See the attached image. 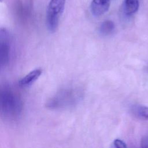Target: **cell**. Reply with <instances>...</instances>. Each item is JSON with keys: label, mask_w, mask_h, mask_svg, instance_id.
<instances>
[{"label": "cell", "mask_w": 148, "mask_h": 148, "mask_svg": "<svg viewBox=\"0 0 148 148\" xmlns=\"http://www.w3.org/2000/svg\"><path fill=\"white\" fill-rule=\"evenodd\" d=\"M114 28V24L112 21L105 20L101 24L99 27V32L103 36H108L113 32Z\"/></svg>", "instance_id": "obj_9"}, {"label": "cell", "mask_w": 148, "mask_h": 148, "mask_svg": "<svg viewBox=\"0 0 148 148\" xmlns=\"http://www.w3.org/2000/svg\"><path fill=\"white\" fill-rule=\"evenodd\" d=\"M110 4V0H92L90 5L91 13L94 16H100L108 10Z\"/></svg>", "instance_id": "obj_5"}, {"label": "cell", "mask_w": 148, "mask_h": 148, "mask_svg": "<svg viewBox=\"0 0 148 148\" xmlns=\"http://www.w3.org/2000/svg\"><path fill=\"white\" fill-rule=\"evenodd\" d=\"M66 0H50L46 10V23L50 32H55L58 26L60 18L62 15Z\"/></svg>", "instance_id": "obj_3"}, {"label": "cell", "mask_w": 148, "mask_h": 148, "mask_svg": "<svg viewBox=\"0 0 148 148\" xmlns=\"http://www.w3.org/2000/svg\"><path fill=\"white\" fill-rule=\"evenodd\" d=\"M141 146L142 147H148V136H145L142 139Z\"/></svg>", "instance_id": "obj_11"}, {"label": "cell", "mask_w": 148, "mask_h": 148, "mask_svg": "<svg viewBox=\"0 0 148 148\" xmlns=\"http://www.w3.org/2000/svg\"><path fill=\"white\" fill-rule=\"evenodd\" d=\"M12 36L8 29L1 28L0 31V65L1 68L7 65L11 55Z\"/></svg>", "instance_id": "obj_4"}, {"label": "cell", "mask_w": 148, "mask_h": 148, "mask_svg": "<svg viewBox=\"0 0 148 148\" xmlns=\"http://www.w3.org/2000/svg\"><path fill=\"white\" fill-rule=\"evenodd\" d=\"M83 92L77 88H65L57 92L47 102L51 109L69 108L76 105L82 98Z\"/></svg>", "instance_id": "obj_2"}, {"label": "cell", "mask_w": 148, "mask_h": 148, "mask_svg": "<svg viewBox=\"0 0 148 148\" xmlns=\"http://www.w3.org/2000/svg\"><path fill=\"white\" fill-rule=\"evenodd\" d=\"M113 146L117 148H125L127 147V145L124 142L119 139H116L113 141Z\"/></svg>", "instance_id": "obj_10"}, {"label": "cell", "mask_w": 148, "mask_h": 148, "mask_svg": "<svg viewBox=\"0 0 148 148\" xmlns=\"http://www.w3.org/2000/svg\"><path fill=\"white\" fill-rule=\"evenodd\" d=\"M130 112L135 117L141 120H148V107L139 104L132 105Z\"/></svg>", "instance_id": "obj_8"}, {"label": "cell", "mask_w": 148, "mask_h": 148, "mask_svg": "<svg viewBox=\"0 0 148 148\" xmlns=\"http://www.w3.org/2000/svg\"><path fill=\"white\" fill-rule=\"evenodd\" d=\"M42 73V69L41 68H37L31 71L20 80L18 82L20 86L28 87L32 85L40 77Z\"/></svg>", "instance_id": "obj_6"}, {"label": "cell", "mask_w": 148, "mask_h": 148, "mask_svg": "<svg viewBox=\"0 0 148 148\" xmlns=\"http://www.w3.org/2000/svg\"><path fill=\"white\" fill-rule=\"evenodd\" d=\"M22 109V101L18 95L9 87L2 88L0 94L1 116L5 119L14 120L20 115Z\"/></svg>", "instance_id": "obj_1"}, {"label": "cell", "mask_w": 148, "mask_h": 148, "mask_svg": "<svg viewBox=\"0 0 148 148\" xmlns=\"http://www.w3.org/2000/svg\"><path fill=\"white\" fill-rule=\"evenodd\" d=\"M139 7V0H124L122 6V10L126 16H131L135 14Z\"/></svg>", "instance_id": "obj_7"}]
</instances>
